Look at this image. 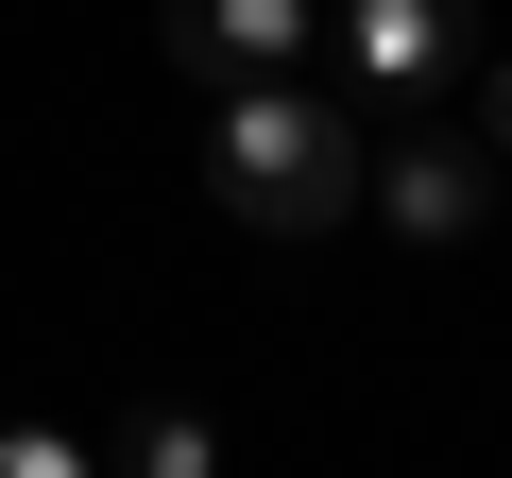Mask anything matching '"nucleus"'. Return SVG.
<instances>
[{"mask_svg":"<svg viewBox=\"0 0 512 478\" xmlns=\"http://www.w3.org/2000/svg\"><path fill=\"white\" fill-rule=\"evenodd\" d=\"M376 205H393L410 239H461V222L495 205V154H478V137H410V154H376Z\"/></svg>","mask_w":512,"mask_h":478,"instance_id":"7ed1b4c3","label":"nucleus"},{"mask_svg":"<svg viewBox=\"0 0 512 478\" xmlns=\"http://www.w3.org/2000/svg\"><path fill=\"white\" fill-rule=\"evenodd\" d=\"M342 35H359L376 86H444V69H461V18H444V0H359Z\"/></svg>","mask_w":512,"mask_h":478,"instance_id":"20e7f679","label":"nucleus"},{"mask_svg":"<svg viewBox=\"0 0 512 478\" xmlns=\"http://www.w3.org/2000/svg\"><path fill=\"white\" fill-rule=\"evenodd\" d=\"M478 154H512V69H495V86H478Z\"/></svg>","mask_w":512,"mask_h":478,"instance_id":"0eeeda50","label":"nucleus"},{"mask_svg":"<svg viewBox=\"0 0 512 478\" xmlns=\"http://www.w3.org/2000/svg\"><path fill=\"white\" fill-rule=\"evenodd\" d=\"M120 478H205V427H188V410H137V444H120Z\"/></svg>","mask_w":512,"mask_h":478,"instance_id":"39448f33","label":"nucleus"},{"mask_svg":"<svg viewBox=\"0 0 512 478\" xmlns=\"http://www.w3.org/2000/svg\"><path fill=\"white\" fill-rule=\"evenodd\" d=\"M0 478H103V461H86L69 427H0Z\"/></svg>","mask_w":512,"mask_h":478,"instance_id":"423d86ee","label":"nucleus"},{"mask_svg":"<svg viewBox=\"0 0 512 478\" xmlns=\"http://www.w3.org/2000/svg\"><path fill=\"white\" fill-rule=\"evenodd\" d=\"M171 69H188V86L308 69V0H171Z\"/></svg>","mask_w":512,"mask_h":478,"instance_id":"f03ea898","label":"nucleus"},{"mask_svg":"<svg viewBox=\"0 0 512 478\" xmlns=\"http://www.w3.org/2000/svg\"><path fill=\"white\" fill-rule=\"evenodd\" d=\"M205 188H222L239 222L308 239V222H342V205L376 188V137H359L308 69H256V86H222V120H205Z\"/></svg>","mask_w":512,"mask_h":478,"instance_id":"f257e3e1","label":"nucleus"}]
</instances>
